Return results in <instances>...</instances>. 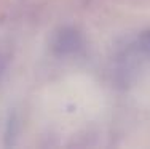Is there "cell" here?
<instances>
[{"mask_svg":"<svg viewBox=\"0 0 150 149\" xmlns=\"http://www.w3.org/2000/svg\"><path fill=\"white\" fill-rule=\"evenodd\" d=\"M80 37H78L77 32L74 31H62L61 34H58L54 40V50L59 51L61 55H67V53L75 51L78 47H80Z\"/></svg>","mask_w":150,"mask_h":149,"instance_id":"cell-1","label":"cell"},{"mask_svg":"<svg viewBox=\"0 0 150 149\" xmlns=\"http://www.w3.org/2000/svg\"><path fill=\"white\" fill-rule=\"evenodd\" d=\"M141 45H142V48H144L145 51L150 53V32H145L141 37Z\"/></svg>","mask_w":150,"mask_h":149,"instance_id":"cell-2","label":"cell"}]
</instances>
